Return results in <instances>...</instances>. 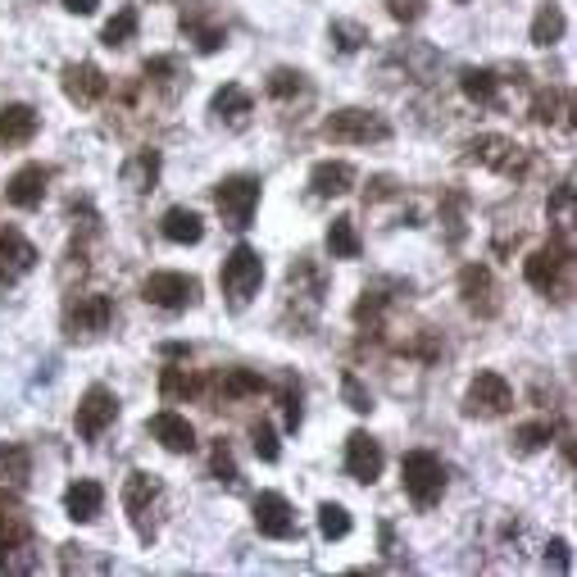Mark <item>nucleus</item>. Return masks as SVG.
<instances>
[{
	"mask_svg": "<svg viewBox=\"0 0 577 577\" xmlns=\"http://www.w3.org/2000/svg\"><path fill=\"white\" fill-rule=\"evenodd\" d=\"M182 32L196 42V51L201 55H214V51H223L227 46V28H218V23H205V19H196V14H182Z\"/></svg>",
	"mask_w": 577,
	"mask_h": 577,
	"instance_id": "38",
	"label": "nucleus"
},
{
	"mask_svg": "<svg viewBox=\"0 0 577 577\" xmlns=\"http://www.w3.org/2000/svg\"><path fill=\"white\" fill-rule=\"evenodd\" d=\"M105 510V487L92 482V478H78L68 491H64V514L73 523H96V514Z\"/></svg>",
	"mask_w": 577,
	"mask_h": 577,
	"instance_id": "27",
	"label": "nucleus"
},
{
	"mask_svg": "<svg viewBox=\"0 0 577 577\" xmlns=\"http://www.w3.org/2000/svg\"><path fill=\"white\" fill-rule=\"evenodd\" d=\"M341 396H345V405H351L355 414H373V392L360 382V373H351V368L341 373Z\"/></svg>",
	"mask_w": 577,
	"mask_h": 577,
	"instance_id": "44",
	"label": "nucleus"
},
{
	"mask_svg": "<svg viewBox=\"0 0 577 577\" xmlns=\"http://www.w3.org/2000/svg\"><path fill=\"white\" fill-rule=\"evenodd\" d=\"M328 36H332V46H336L341 55H355V51H364V46H368V28H360V23H345V19H332Z\"/></svg>",
	"mask_w": 577,
	"mask_h": 577,
	"instance_id": "42",
	"label": "nucleus"
},
{
	"mask_svg": "<svg viewBox=\"0 0 577 577\" xmlns=\"http://www.w3.org/2000/svg\"><path fill=\"white\" fill-rule=\"evenodd\" d=\"M36 564L32 555V519L14 495H0V568L28 573Z\"/></svg>",
	"mask_w": 577,
	"mask_h": 577,
	"instance_id": "4",
	"label": "nucleus"
},
{
	"mask_svg": "<svg viewBox=\"0 0 577 577\" xmlns=\"http://www.w3.org/2000/svg\"><path fill=\"white\" fill-rule=\"evenodd\" d=\"M323 137L332 146H377V141H387L392 137V124L382 119V114L373 109H336L323 119Z\"/></svg>",
	"mask_w": 577,
	"mask_h": 577,
	"instance_id": "10",
	"label": "nucleus"
},
{
	"mask_svg": "<svg viewBox=\"0 0 577 577\" xmlns=\"http://www.w3.org/2000/svg\"><path fill=\"white\" fill-rule=\"evenodd\" d=\"M36 246L19 233V227H0V291H10L19 287L32 268H36Z\"/></svg>",
	"mask_w": 577,
	"mask_h": 577,
	"instance_id": "18",
	"label": "nucleus"
},
{
	"mask_svg": "<svg viewBox=\"0 0 577 577\" xmlns=\"http://www.w3.org/2000/svg\"><path fill=\"white\" fill-rule=\"evenodd\" d=\"M60 92L68 96V105L96 109V105L109 96V78H105V68H96L92 60H78V64H64V73H60Z\"/></svg>",
	"mask_w": 577,
	"mask_h": 577,
	"instance_id": "15",
	"label": "nucleus"
},
{
	"mask_svg": "<svg viewBox=\"0 0 577 577\" xmlns=\"http://www.w3.org/2000/svg\"><path fill=\"white\" fill-rule=\"evenodd\" d=\"M60 323H64V336H68V341H96V336H105L109 323H114V300L100 296V291H73V296L64 300Z\"/></svg>",
	"mask_w": 577,
	"mask_h": 577,
	"instance_id": "7",
	"label": "nucleus"
},
{
	"mask_svg": "<svg viewBox=\"0 0 577 577\" xmlns=\"http://www.w3.org/2000/svg\"><path fill=\"white\" fill-rule=\"evenodd\" d=\"M555 418H532V423H519L514 428V437H510V450L519 455V459H527V455H536V450H546L551 441H555Z\"/></svg>",
	"mask_w": 577,
	"mask_h": 577,
	"instance_id": "33",
	"label": "nucleus"
},
{
	"mask_svg": "<svg viewBox=\"0 0 577 577\" xmlns=\"http://www.w3.org/2000/svg\"><path fill=\"white\" fill-rule=\"evenodd\" d=\"M51 169L46 164H23L10 182H6V201L14 205V210H36L46 201V191H51Z\"/></svg>",
	"mask_w": 577,
	"mask_h": 577,
	"instance_id": "22",
	"label": "nucleus"
},
{
	"mask_svg": "<svg viewBox=\"0 0 577 577\" xmlns=\"http://www.w3.org/2000/svg\"><path fill=\"white\" fill-rule=\"evenodd\" d=\"M382 464H387V455H382L377 437H368V432H351V437H345V478H351V482L373 487L382 478Z\"/></svg>",
	"mask_w": 577,
	"mask_h": 577,
	"instance_id": "20",
	"label": "nucleus"
},
{
	"mask_svg": "<svg viewBox=\"0 0 577 577\" xmlns=\"http://www.w3.org/2000/svg\"><path fill=\"white\" fill-rule=\"evenodd\" d=\"M523 278L532 291H542L546 300H568L573 291V242L551 237L542 250H532L523 259Z\"/></svg>",
	"mask_w": 577,
	"mask_h": 577,
	"instance_id": "3",
	"label": "nucleus"
},
{
	"mask_svg": "<svg viewBox=\"0 0 577 577\" xmlns=\"http://www.w3.org/2000/svg\"><path fill=\"white\" fill-rule=\"evenodd\" d=\"M28 478H32V450L19 441H0V487L23 491Z\"/></svg>",
	"mask_w": 577,
	"mask_h": 577,
	"instance_id": "29",
	"label": "nucleus"
},
{
	"mask_svg": "<svg viewBox=\"0 0 577 577\" xmlns=\"http://www.w3.org/2000/svg\"><path fill=\"white\" fill-rule=\"evenodd\" d=\"M124 514L137 532L141 546H156L160 542V527H164V514H169V491L156 473H128L124 482Z\"/></svg>",
	"mask_w": 577,
	"mask_h": 577,
	"instance_id": "2",
	"label": "nucleus"
},
{
	"mask_svg": "<svg viewBox=\"0 0 577 577\" xmlns=\"http://www.w3.org/2000/svg\"><path fill=\"white\" fill-rule=\"evenodd\" d=\"M510 409H514V387H510V382L500 377V373L482 368V373L469 382V392H464V414L491 423V418H505Z\"/></svg>",
	"mask_w": 577,
	"mask_h": 577,
	"instance_id": "13",
	"label": "nucleus"
},
{
	"mask_svg": "<svg viewBox=\"0 0 577 577\" xmlns=\"http://www.w3.org/2000/svg\"><path fill=\"white\" fill-rule=\"evenodd\" d=\"M459 300H464V310L478 314V319H495L500 314V287H495V274L487 264H464V268H459Z\"/></svg>",
	"mask_w": 577,
	"mask_h": 577,
	"instance_id": "16",
	"label": "nucleus"
},
{
	"mask_svg": "<svg viewBox=\"0 0 577 577\" xmlns=\"http://www.w3.org/2000/svg\"><path fill=\"white\" fill-rule=\"evenodd\" d=\"M160 233H164V242H173V246H196V242L205 237V223H201L196 210L173 205V210H164V218H160Z\"/></svg>",
	"mask_w": 577,
	"mask_h": 577,
	"instance_id": "28",
	"label": "nucleus"
},
{
	"mask_svg": "<svg viewBox=\"0 0 577 577\" xmlns=\"http://www.w3.org/2000/svg\"><path fill=\"white\" fill-rule=\"evenodd\" d=\"M259 196H264V182L250 178V173H233L214 186V210L223 218V227H233V233H246L255 210H259Z\"/></svg>",
	"mask_w": 577,
	"mask_h": 577,
	"instance_id": "9",
	"label": "nucleus"
},
{
	"mask_svg": "<svg viewBox=\"0 0 577 577\" xmlns=\"http://www.w3.org/2000/svg\"><path fill=\"white\" fill-rule=\"evenodd\" d=\"M264 96L278 100V105H287V100H296V96H310V83H304L300 68H274V73H268V83H264Z\"/></svg>",
	"mask_w": 577,
	"mask_h": 577,
	"instance_id": "36",
	"label": "nucleus"
},
{
	"mask_svg": "<svg viewBox=\"0 0 577 577\" xmlns=\"http://www.w3.org/2000/svg\"><path fill=\"white\" fill-rule=\"evenodd\" d=\"M310 191L319 201H332V196H345V191H355V169L345 160H319L310 169Z\"/></svg>",
	"mask_w": 577,
	"mask_h": 577,
	"instance_id": "26",
	"label": "nucleus"
},
{
	"mask_svg": "<svg viewBox=\"0 0 577 577\" xmlns=\"http://www.w3.org/2000/svg\"><path fill=\"white\" fill-rule=\"evenodd\" d=\"M146 432L156 437L169 455H191V450H196V428H191L186 414H178V409H160L156 418L146 423Z\"/></svg>",
	"mask_w": 577,
	"mask_h": 577,
	"instance_id": "23",
	"label": "nucleus"
},
{
	"mask_svg": "<svg viewBox=\"0 0 577 577\" xmlns=\"http://www.w3.org/2000/svg\"><path fill=\"white\" fill-rule=\"evenodd\" d=\"M105 568H109V559L92 555V546H78V542L60 546V573H105Z\"/></svg>",
	"mask_w": 577,
	"mask_h": 577,
	"instance_id": "39",
	"label": "nucleus"
},
{
	"mask_svg": "<svg viewBox=\"0 0 577 577\" xmlns=\"http://www.w3.org/2000/svg\"><path fill=\"white\" fill-rule=\"evenodd\" d=\"M423 10H428V0H387V14L396 19V23H418L423 19Z\"/></svg>",
	"mask_w": 577,
	"mask_h": 577,
	"instance_id": "46",
	"label": "nucleus"
},
{
	"mask_svg": "<svg viewBox=\"0 0 577 577\" xmlns=\"http://www.w3.org/2000/svg\"><path fill=\"white\" fill-rule=\"evenodd\" d=\"M568 32V19H564V10L555 6V0H546L542 10H536V19H532V46H555L559 36Z\"/></svg>",
	"mask_w": 577,
	"mask_h": 577,
	"instance_id": "35",
	"label": "nucleus"
},
{
	"mask_svg": "<svg viewBox=\"0 0 577 577\" xmlns=\"http://www.w3.org/2000/svg\"><path fill=\"white\" fill-rule=\"evenodd\" d=\"M351 510L336 505V500H323L319 505V532H323V542H345L351 536Z\"/></svg>",
	"mask_w": 577,
	"mask_h": 577,
	"instance_id": "40",
	"label": "nucleus"
},
{
	"mask_svg": "<svg viewBox=\"0 0 577 577\" xmlns=\"http://www.w3.org/2000/svg\"><path fill=\"white\" fill-rule=\"evenodd\" d=\"M400 487L414 500V510H432L446 495V464L432 450H409L400 459Z\"/></svg>",
	"mask_w": 577,
	"mask_h": 577,
	"instance_id": "5",
	"label": "nucleus"
},
{
	"mask_svg": "<svg viewBox=\"0 0 577 577\" xmlns=\"http://www.w3.org/2000/svg\"><path fill=\"white\" fill-rule=\"evenodd\" d=\"M210 473H214L227 491H242V469H237V459H233V450H227L223 437H218L214 450H210Z\"/></svg>",
	"mask_w": 577,
	"mask_h": 577,
	"instance_id": "41",
	"label": "nucleus"
},
{
	"mask_svg": "<svg viewBox=\"0 0 577 577\" xmlns=\"http://www.w3.org/2000/svg\"><path fill=\"white\" fill-rule=\"evenodd\" d=\"M278 405H282V428L300 432V418H304V409H300V382H291V377L278 382Z\"/></svg>",
	"mask_w": 577,
	"mask_h": 577,
	"instance_id": "43",
	"label": "nucleus"
},
{
	"mask_svg": "<svg viewBox=\"0 0 577 577\" xmlns=\"http://www.w3.org/2000/svg\"><path fill=\"white\" fill-rule=\"evenodd\" d=\"M328 250H332V259H360V255H364V237H360V227H355L351 214L332 218V227H328Z\"/></svg>",
	"mask_w": 577,
	"mask_h": 577,
	"instance_id": "34",
	"label": "nucleus"
},
{
	"mask_svg": "<svg viewBox=\"0 0 577 577\" xmlns=\"http://www.w3.org/2000/svg\"><path fill=\"white\" fill-rule=\"evenodd\" d=\"M455 6H469V0H455Z\"/></svg>",
	"mask_w": 577,
	"mask_h": 577,
	"instance_id": "49",
	"label": "nucleus"
},
{
	"mask_svg": "<svg viewBox=\"0 0 577 577\" xmlns=\"http://www.w3.org/2000/svg\"><path fill=\"white\" fill-rule=\"evenodd\" d=\"M201 392L214 400L210 409H218V405H237V400L264 396L268 382H264L259 373H250V368H223V373H214L210 382H201Z\"/></svg>",
	"mask_w": 577,
	"mask_h": 577,
	"instance_id": "17",
	"label": "nucleus"
},
{
	"mask_svg": "<svg viewBox=\"0 0 577 577\" xmlns=\"http://www.w3.org/2000/svg\"><path fill=\"white\" fill-rule=\"evenodd\" d=\"M96 6H100V0H64V10H68V14H83V19L96 14Z\"/></svg>",
	"mask_w": 577,
	"mask_h": 577,
	"instance_id": "48",
	"label": "nucleus"
},
{
	"mask_svg": "<svg viewBox=\"0 0 577 577\" xmlns=\"http://www.w3.org/2000/svg\"><path fill=\"white\" fill-rule=\"evenodd\" d=\"M500 73L495 68H464L459 73V92H464L473 105H487V109H495L500 105Z\"/></svg>",
	"mask_w": 577,
	"mask_h": 577,
	"instance_id": "31",
	"label": "nucleus"
},
{
	"mask_svg": "<svg viewBox=\"0 0 577 577\" xmlns=\"http://www.w3.org/2000/svg\"><path fill=\"white\" fill-rule=\"evenodd\" d=\"M568 114H573V96H568L564 87H546V92L532 96V119L542 124V128H551V124H564V128H568V124H573Z\"/></svg>",
	"mask_w": 577,
	"mask_h": 577,
	"instance_id": "32",
	"label": "nucleus"
},
{
	"mask_svg": "<svg viewBox=\"0 0 577 577\" xmlns=\"http://www.w3.org/2000/svg\"><path fill=\"white\" fill-rule=\"evenodd\" d=\"M218 282H223L227 304H233V310H246V304L259 296V287H264V259H259V250L246 246V242H237L233 255L223 259Z\"/></svg>",
	"mask_w": 577,
	"mask_h": 577,
	"instance_id": "8",
	"label": "nucleus"
},
{
	"mask_svg": "<svg viewBox=\"0 0 577 577\" xmlns=\"http://www.w3.org/2000/svg\"><path fill=\"white\" fill-rule=\"evenodd\" d=\"M114 423H119V396H114L109 387H87L83 400H78V414H73V428H78L83 441H100Z\"/></svg>",
	"mask_w": 577,
	"mask_h": 577,
	"instance_id": "14",
	"label": "nucleus"
},
{
	"mask_svg": "<svg viewBox=\"0 0 577 577\" xmlns=\"http://www.w3.org/2000/svg\"><path fill=\"white\" fill-rule=\"evenodd\" d=\"M160 396H164V405L196 400V396H201V377L191 373L186 364H164V368H160Z\"/></svg>",
	"mask_w": 577,
	"mask_h": 577,
	"instance_id": "30",
	"label": "nucleus"
},
{
	"mask_svg": "<svg viewBox=\"0 0 577 577\" xmlns=\"http://www.w3.org/2000/svg\"><path fill=\"white\" fill-rule=\"evenodd\" d=\"M546 564H555L559 573H568V568H573V559H568V542H564V536H555V542L546 546Z\"/></svg>",
	"mask_w": 577,
	"mask_h": 577,
	"instance_id": "47",
	"label": "nucleus"
},
{
	"mask_svg": "<svg viewBox=\"0 0 577 577\" xmlns=\"http://www.w3.org/2000/svg\"><path fill=\"white\" fill-rule=\"evenodd\" d=\"M160 169H164V160H160V150L156 146H146V150H132V156L124 160V186L128 191H137V196H146V191H156L160 186Z\"/></svg>",
	"mask_w": 577,
	"mask_h": 577,
	"instance_id": "25",
	"label": "nucleus"
},
{
	"mask_svg": "<svg viewBox=\"0 0 577 577\" xmlns=\"http://www.w3.org/2000/svg\"><path fill=\"white\" fill-rule=\"evenodd\" d=\"M137 28H141V14L132 10V6H124L119 14H114L105 28H100V46H109V51H119V46H128L132 36H137Z\"/></svg>",
	"mask_w": 577,
	"mask_h": 577,
	"instance_id": "37",
	"label": "nucleus"
},
{
	"mask_svg": "<svg viewBox=\"0 0 577 577\" xmlns=\"http://www.w3.org/2000/svg\"><path fill=\"white\" fill-rule=\"evenodd\" d=\"M141 296H146V304H156V310H164V314H182V310H191V304H201V278L164 268V274H150L141 282Z\"/></svg>",
	"mask_w": 577,
	"mask_h": 577,
	"instance_id": "12",
	"label": "nucleus"
},
{
	"mask_svg": "<svg viewBox=\"0 0 577 577\" xmlns=\"http://www.w3.org/2000/svg\"><path fill=\"white\" fill-rule=\"evenodd\" d=\"M400 296H409V282H400V278H377V282H368V287L360 291V300H355V310H351L355 328L368 332V336H377L382 328H387L392 310L400 304Z\"/></svg>",
	"mask_w": 577,
	"mask_h": 577,
	"instance_id": "11",
	"label": "nucleus"
},
{
	"mask_svg": "<svg viewBox=\"0 0 577 577\" xmlns=\"http://www.w3.org/2000/svg\"><path fill=\"white\" fill-rule=\"evenodd\" d=\"M323 296H328V274L319 268V259L300 255L287 268V287H282V328H287V336H304L319 323Z\"/></svg>",
	"mask_w": 577,
	"mask_h": 577,
	"instance_id": "1",
	"label": "nucleus"
},
{
	"mask_svg": "<svg viewBox=\"0 0 577 577\" xmlns=\"http://www.w3.org/2000/svg\"><path fill=\"white\" fill-rule=\"evenodd\" d=\"M210 114L223 124V128H233V132H242V128H250V114H255V96L242 87V83H223L218 92H214V100H210Z\"/></svg>",
	"mask_w": 577,
	"mask_h": 577,
	"instance_id": "21",
	"label": "nucleus"
},
{
	"mask_svg": "<svg viewBox=\"0 0 577 577\" xmlns=\"http://www.w3.org/2000/svg\"><path fill=\"white\" fill-rule=\"evenodd\" d=\"M250 446H255V455L264 459V464H278V459H282V446H278V432L274 428H268V423L259 418L255 423V428H250Z\"/></svg>",
	"mask_w": 577,
	"mask_h": 577,
	"instance_id": "45",
	"label": "nucleus"
},
{
	"mask_svg": "<svg viewBox=\"0 0 577 577\" xmlns=\"http://www.w3.org/2000/svg\"><path fill=\"white\" fill-rule=\"evenodd\" d=\"M469 160L500 173V178H510V182H523L532 173V150L514 137H495V132H482L469 141Z\"/></svg>",
	"mask_w": 577,
	"mask_h": 577,
	"instance_id": "6",
	"label": "nucleus"
},
{
	"mask_svg": "<svg viewBox=\"0 0 577 577\" xmlns=\"http://www.w3.org/2000/svg\"><path fill=\"white\" fill-rule=\"evenodd\" d=\"M255 527H259V536H268V542H291L296 536L291 500L282 491H259L255 495Z\"/></svg>",
	"mask_w": 577,
	"mask_h": 577,
	"instance_id": "19",
	"label": "nucleus"
},
{
	"mask_svg": "<svg viewBox=\"0 0 577 577\" xmlns=\"http://www.w3.org/2000/svg\"><path fill=\"white\" fill-rule=\"evenodd\" d=\"M36 132H42V114H36L28 100H14V105L0 109V150H19Z\"/></svg>",
	"mask_w": 577,
	"mask_h": 577,
	"instance_id": "24",
	"label": "nucleus"
}]
</instances>
